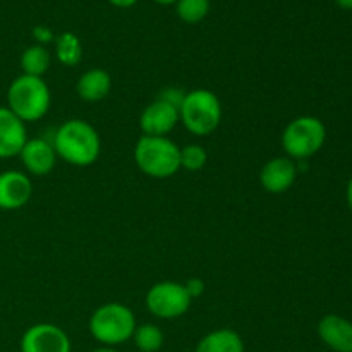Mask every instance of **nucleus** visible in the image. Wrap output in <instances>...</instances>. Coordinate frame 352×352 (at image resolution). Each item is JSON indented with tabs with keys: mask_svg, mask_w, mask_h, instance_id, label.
<instances>
[{
	"mask_svg": "<svg viewBox=\"0 0 352 352\" xmlns=\"http://www.w3.org/2000/svg\"><path fill=\"white\" fill-rule=\"evenodd\" d=\"M54 150L58 158L74 167H89L95 164L102 150V140L95 127L82 119L65 120L55 131Z\"/></svg>",
	"mask_w": 352,
	"mask_h": 352,
	"instance_id": "obj_1",
	"label": "nucleus"
},
{
	"mask_svg": "<svg viewBox=\"0 0 352 352\" xmlns=\"http://www.w3.org/2000/svg\"><path fill=\"white\" fill-rule=\"evenodd\" d=\"M134 162L148 177L168 179L181 170V148L167 136H141L134 146Z\"/></svg>",
	"mask_w": 352,
	"mask_h": 352,
	"instance_id": "obj_2",
	"label": "nucleus"
},
{
	"mask_svg": "<svg viewBox=\"0 0 352 352\" xmlns=\"http://www.w3.org/2000/svg\"><path fill=\"white\" fill-rule=\"evenodd\" d=\"M50 88L43 78L21 74L7 89V109L24 124L43 119L50 109Z\"/></svg>",
	"mask_w": 352,
	"mask_h": 352,
	"instance_id": "obj_3",
	"label": "nucleus"
},
{
	"mask_svg": "<svg viewBox=\"0 0 352 352\" xmlns=\"http://www.w3.org/2000/svg\"><path fill=\"white\" fill-rule=\"evenodd\" d=\"M179 120L195 136H208L220 126L222 103L210 89H191L179 107Z\"/></svg>",
	"mask_w": 352,
	"mask_h": 352,
	"instance_id": "obj_4",
	"label": "nucleus"
},
{
	"mask_svg": "<svg viewBox=\"0 0 352 352\" xmlns=\"http://www.w3.org/2000/svg\"><path fill=\"white\" fill-rule=\"evenodd\" d=\"M136 316L120 302H107L95 309L89 318V333L105 347H116L133 339Z\"/></svg>",
	"mask_w": 352,
	"mask_h": 352,
	"instance_id": "obj_5",
	"label": "nucleus"
},
{
	"mask_svg": "<svg viewBox=\"0 0 352 352\" xmlns=\"http://www.w3.org/2000/svg\"><path fill=\"white\" fill-rule=\"evenodd\" d=\"M327 129L318 117L302 116L291 120L282 133V148L291 160H306L323 148Z\"/></svg>",
	"mask_w": 352,
	"mask_h": 352,
	"instance_id": "obj_6",
	"label": "nucleus"
},
{
	"mask_svg": "<svg viewBox=\"0 0 352 352\" xmlns=\"http://www.w3.org/2000/svg\"><path fill=\"white\" fill-rule=\"evenodd\" d=\"M191 301L184 284L179 282H158L146 292L148 311L160 320L181 318L188 313Z\"/></svg>",
	"mask_w": 352,
	"mask_h": 352,
	"instance_id": "obj_7",
	"label": "nucleus"
},
{
	"mask_svg": "<svg viewBox=\"0 0 352 352\" xmlns=\"http://www.w3.org/2000/svg\"><path fill=\"white\" fill-rule=\"evenodd\" d=\"M71 339L67 333L52 323H36L24 332L21 339V352H71Z\"/></svg>",
	"mask_w": 352,
	"mask_h": 352,
	"instance_id": "obj_8",
	"label": "nucleus"
},
{
	"mask_svg": "<svg viewBox=\"0 0 352 352\" xmlns=\"http://www.w3.org/2000/svg\"><path fill=\"white\" fill-rule=\"evenodd\" d=\"M179 122V109L157 98L141 112L140 127L144 136H167Z\"/></svg>",
	"mask_w": 352,
	"mask_h": 352,
	"instance_id": "obj_9",
	"label": "nucleus"
},
{
	"mask_svg": "<svg viewBox=\"0 0 352 352\" xmlns=\"http://www.w3.org/2000/svg\"><path fill=\"white\" fill-rule=\"evenodd\" d=\"M33 195V184L26 174L19 170H6L0 174V210L14 212L28 205Z\"/></svg>",
	"mask_w": 352,
	"mask_h": 352,
	"instance_id": "obj_10",
	"label": "nucleus"
},
{
	"mask_svg": "<svg viewBox=\"0 0 352 352\" xmlns=\"http://www.w3.org/2000/svg\"><path fill=\"white\" fill-rule=\"evenodd\" d=\"M298 177V167L289 157H277L268 160L260 172V182L270 195H282L289 191Z\"/></svg>",
	"mask_w": 352,
	"mask_h": 352,
	"instance_id": "obj_11",
	"label": "nucleus"
},
{
	"mask_svg": "<svg viewBox=\"0 0 352 352\" xmlns=\"http://www.w3.org/2000/svg\"><path fill=\"white\" fill-rule=\"evenodd\" d=\"M19 157L24 168L31 175H36V177H43V175L50 174L55 167V162H57L54 144H52V141L45 140V138L28 140L23 150H21Z\"/></svg>",
	"mask_w": 352,
	"mask_h": 352,
	"instance_id": "obj_12",
	"label": "nucleus"
},
{
	"mask_svg": "<svg viewBox=\"0 0 352 352\" xmlns=\"http://www.w3.org/2000/svg\"><path fill=\"white\" fill-rule=\"evenodd\" d=\"M26 141V124L7 107H0V158L17 157Z\"/></svg>",
	"mask_w": 352,
	"mask_h": 352,
	"instance_id": "obj_13",
	"label": "nucleus"
},
{
	"mask_svg": "<svg viewBox=\"0 0 352 352\" xmlns=\"http://www.w3.org/2000/svg\"><path fill=\"white\" fill-rule=\"evenodd\" d=\"M320 339L336 352H352V323L339 315H327L318 323Z\"/></svg>",
	"mask_w": 352,
	"mask_h": 352,
	"instance_id": "obj_14",
	"label": "nucleus"
},
{
	"mask_svg": "<svg viewBox=\"0 0 352 352\" xmlns=\"http://www.w3.org/2000/svg\"><path fill=\"white\" fill-rule=\"evenodd\" d=\"M110 88H112V78H110L109 72L98 67L86 71L78 79V85H76V91H78L79 98L89 103L107 98Z\"/></svg>",
	"mask_w": 352,
	"mask_h": 352,
	"instance_id": "obj_15",
	"label": "nucleus"
},
{
	"mask_svg": "<svg viewBox=\"0 0 352 352\" xmlns=\"http://www.w3.org/2000/svg\"><path fill=\"white\" fill-rule=\"evenodd\" d=\"M196 352H244V340L236 330L219 329L199 340Z\"/></svg>",
	"mask_w": 352,
	"mask_h": 352,
	"instance_id": "obj_16",
	"label": "nucleus"
},
{
	"mask_svg": "<svg viewBox=\"0 0 352 352\" xmlns=\"http://www.w3.org/2000/svg\"><path fill=\"white\" fill-rule=\"evenodd\" d=\"M55 57L65 67H74L81 62L82 45L81 40L71 31L58 34L55 38Z\"/></svg>",
	"mask_w": 352,
	"mask_h": 352,
	"instance_id": "obj_17",
	"label": "nucleus"
},
{
	"mask_svg": "<svg viewBox=\"0 0 352 352\" xmlns=\"http://www.w3.org/2000/svg\"><path fill=\"white\" fill-rule=\"evenodd\" d=\"M50 67V52L43 45H31L21 55V69L23 74L43 78L45 72Z\"/></svg>",
	"mask_w": 352,
	"mask_h": 352,
	"instance_id": "obj_18",
	"label": "nucleus"
},
{
	"mask_svg": "<svg viewBox=\"0 0 352 352\" xmlns=\"http://www.w3.org/2000/svg\"><path fill=\"white\" fill-rule=\"evenodd\" d=\"M133 339L141 352H158L164 346V333L153 323H143L136 327Z\"/></svg>",
	"mask_w": 352,
	"mask_h": 352,
	"instance_id": "obj_19",
	"label": "nucleus"
},
{
	"mask_svg": "<svg viewBox=\"0 0 352 352\" xmlns=\"http://www.w3.org/2000/svg\"><path fill=\"white\" fill-rule=\"evenodd\" d=\"M175 12L184 23L196 24L208 16L210 0H177Z\"/></svg>",
	"mask_w": 352,
	"mask_h": 352,
	"instance_id": "obj_20",
	"label": "nucleus"
},
{
	"mask_svg": "<svg viewBox=\"0 0 352 352\" xmlns=\"http://www.w3.org/2000/svg\"><path fill=\"white\" fill-rule=\"evenodd\" d=\"M206 160H208L206 150L199 144H188V146L181 148V168L198 172L205 167Z\"/></svg>",
	"mask_w": 352,
	"mask_h": 352,
	"instance_id": "obj_21",
	"label": "nucleus"
},
{
	"mask_svg": "<svg viewBox=\"0 0 352 352\" xmlns=\"http://www.w3.org/2000/svg\"><path fill=\"white\" fill-rule=\"evenodd\" d=\"M184 95H186V93L181 91V89L167 88V89H164L160 95H158V98L165 100V102L172 103V105H175L179 109V107H181V103H182V98H184Z\"/></svg>",
	"mask_w": 352,
	"mask_h": 352,
	"instance_id": "obj_22",
	"label": "nucleus"
},
{
	"mask_svg": "<svg viewBox=\"0 0 352 352\" xmlns=\"http://www.w3.org/2000/svg\"><path fill=\"white\" fill-rule=\"evenodd\" d=\"M186 291H188L189 298L195 299V298H199V296L205 292V282L201 280V278H189L188 282L184 284Z\"/></svg>",
	"mask_w": 352,
	"mask_h": 352,
	"instance_id": "obj_23",
	"label": "nucleus"
},
{
	"mask_svg": "<svg viewBox=\"0 0 352 352\" xmlns=\"http://www.w3.org/2000/svg\"><path fill=\"white\" fill-rule=\"evenodd\" d=\"M33 36H34V40L38 41V45H43V47H45V43H48V41L54 40V33H52L50 28H47V26L34 28Z\"/></svg>",
	"mask_w": 352,
	"mask_h": 352,
	"instance_id": "obj_24",
	"label": "nucleus"
},
{
	"mask_svg": "<svg viewBox=\"0 0 352 352\" xmlns=\"http://www.w3.org/2000/svg\"><path fill=\"white\" fill-rule=\"evenodd\" d=\"M113 7H119V9H129V7L136 6L138 0H109Z\"/></svg>",
	"mask_w": 352,
	"mask_h": 352,
	"instance_id": "obj_25",
	"label": "nucleus"
},
{
	"mask_svg": "<svg viewBox=\"0 0 352 352\" xmlns=\"http://www.w3.org/2000/svg\"><path fill=\"white\" fill-rule=\"evenodd\" d=\"M337 6L344 10H352V0H336Z\"/></svg>",
	"mask_w": 352,
	"mask_h": 352,
	"instance_id": "obj_26",
	"label": "nucleus"
},
{
	"mask_svg": "<svg viewBox=\"0 0 352 352\" xmlns=\"http://www.w3.org/2000/svg\"><path fill=\"white\" fill-rule=\"evenodd\" d=\"M347 203H349V206H351V210H352V177H351V181H349V184H347Z\"/></svg>",
	"mask_w": 352,
	"mask_h": 352,
	"instance_id": "obj_27",
	"label": "nucleus"
},
{
	"mask_svg": "<svg viewBox=\"0 0 352 352\" xmlns=\"http://www.w3.org/2000/svg\"><path fill=\"white\" fill-rule=\"evenodd\" d=\"M91 352H119L117 349H113V347H100V349H95V351H91Z\"/></svg>",
	"mask_w": 352,
	"mask_h": 352,
	"instance_id": "obj_28",
	"label": "nucleus"
},
{
	"mask_svg": "<svg viewBox=\"0 0 352 352\" xmlns=\"http://www.w3.org/2000/svg\"><path fill=\"white\" fill-rule=\"evenodd\" d=\"M153 2L160 3V6H172V3H175L177 0H153Z\"/></svg>",
	"mask_w": 352,
	"mask_h": 352,
	"instance_id": "obj_29",
	"label": "nucleus"
}]
</instances>
